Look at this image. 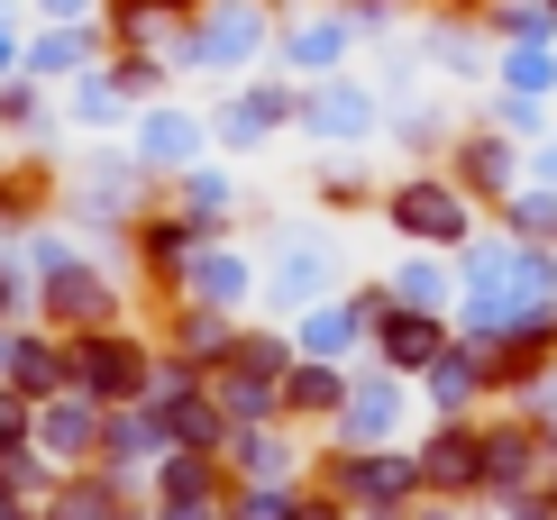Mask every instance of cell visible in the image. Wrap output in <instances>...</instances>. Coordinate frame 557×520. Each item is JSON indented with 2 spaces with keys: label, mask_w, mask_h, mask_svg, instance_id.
I'll return each mask as SVG.
<instances>
[{
  "label": "cell",
  "mask_w": 557,
  "mask_h": 520,
  "mask_svg": "<svg viewBox=\"0 0 557 520\" xmlns=\"http://www.w3.org/2000/svg\"><path fill=\"white\" fill-rule=\"evenodd\" d=\"M484 384H494V366H484V347H475V338H467V347L448 338V357L430 366V401H438V411H467V401H475Z\"/></svg>",
  "instance_id": "2e32d148"
},
{
  "label": "cell",
  "mask_w": 557,
  "mask_h": 520,
  "mask_svg": "<svg viewBox=\"0 0 557 520\" xmlns=\"http://www.w3.org/2000/svg\"><path fill=\"white\" fill-rule=\"evenodd\" d=\"M10 64H18V46H10V28H0V74H10Z\"/></svg>",
  "instance_id": "e575fe53"
},
{
  "label": "cell",
  "mask_w": 557,
  "mask_h": 520,
  "mask_svg": "<svg viewBox=\"0 0 557 520\" xmlns=\"http://www.w3.org/2000/svg\"><path fill=\"white\" fill-rule=\"evenodd\" d=\"M46 18H91V0H37Z\"/></svg>",
  "instance_id": "4dcf8cb0"
},
{
  "label": "cell",
  "mask_w": 557,
  "mask_h": 520,
  "mask_svg": "<svg viewBox=\"0 0 557 520\" xmlns=\"http://www.w3.org/2000/svg\"><path fill=\"white\" fill-rule=\"evenodd\" d=\"M238 293H247V256H228V247H201L193 265H183V301H211V311H228Z\"/></svg>",
  "instance_id": "e0dca14e"
},
{
  "label": "cell",
  "mask_w": 557,
  "mask_h": 520,
  "mask_svg": "<svg viewBox=\"0 0 557 520\" xmlns=\"http://www.w3.org/2000/svg\"><path fill=\"white\" fill-rule=\"evenodd\" d=\"M137 156H147V164H193L201 156V120H193V110H147Z\"/></svg>",
  "instance_id": "d6986e66"
},
{
  "label": "cell",
  "mask_w": 557,
  "mask_h": 520,
  "mask_svg": "<svg viewBox=\"0 0 557 520\" xmlns=\"http://www.w3.org/2000/svg\"><path fill=\"white\" fill-rule=\"evenodd\" d=\"M393 228L403 238H421V247H467L475 238V201L457 193V183H438V174H411V183H393Z\"/></svg>",
  "instance_id": "3957f363"
},
{
  "label": "cell",
  "mask_w": 557,
  "mask_h": 520,
  "mask_svg": "<svg viewBox=\"0 0 557 520\" xmlns=\"http://www.w3.org/2000/svg\"><path fill=\"white\" fill-rule=\"evenodd\" d=\"M540 183H557V137H548V147H540Z\"/></svg>",
  "instance_id": "836d02e7"
},
{
  "label": "cell",
  "mask_w": 557,
  "mask_h": 520,
  "mask_svg": "<svg viewBox=\"0 0 557 520\" xmlns=\"http://www.w3.org/2000/svg\"><path fill=\"white\" fill-rule=\"evenodd\" d=\"M421 484H430V493H484V430L448 420V430L421 447Z\"/></svg>",
  "instance_id": "ba28073f"
},
{
  "label": "cell",
  "mask_w": 557,
  "mask_h": 520,
  "mask_svg": "<svg viewBox=\"0 0 557 520\" xmlns=\"http://www.w3.org/2000/svg\"><path fill=\"white\" fill-rule=\"evenodd\" d=\"M548 503H557V484H548Z\"/></svg>",
  "instance_id": "d590c367"
},
{
  "label": "cell",
  "mask_w": 557,
  "mask_h": 520,
  "mask_svg": "<svg viewBox=\"0 0 557 520\" xmlns=\"http://www.w3.org/2000/svg\"><path fill=\"white\" fill-rule=\"evenodd\" d=\"M28 420H37V401L0 384V447H18V438H28Z\"/></svg>",
  "instance_id": "f1b7e54d"
},
{
  "label": "cell",
  "mask_w": 557,
  "mask_h": 520,
  "mask_svg": "<svg viewBox=\"0 0 557 520\" xmlns=\"http://www.w3.org/2000/svg\"><path fill=\"white\" fill-rule=\"evenodd\" d=\"M284 520H338V511H330V503H293Z\"/></svg>",
  "instance_id": "d6a6232c"
},
{
  "label": "cell",
  "mask_w": 557,
  "mask_h": 520,
  "mask_svg": "<svg viewBox=\"0 0 557 520\" xmlns=\"http://www.w3.org/2000/svg\"><path fill=\"white\" fill-rule=\"evenodd\" d=\"M37 447L46 457H91L101 447V401L91 393H46L37 401Z\"/></svg>",
  "instance_id": "9c48e42d"
},
{
  "label": "cell",
  "mask_w": 557,
  "mask_h": 520,
  "mask_svg": "<svg viewBox=\"0 0 557 520\" xmlns=\"http://www.w3.org/2000/svg\"><path fill=\"white\" fill-rule=\"evenodd\" d=\"M147 384H156L147 338H128V329H83V338H74V393H91V401H137Z\"/></svg>",
  "instance_id": "7a4b0ae2"
},
{
  "label": "cell",
  "mask_w": 557,
  "mask_h": 520,
  "mask_svg": "<svg viewBox=\"0 0 557 520\" xmlns=\"http://www.w3.org/2000/svg\"><path fill=\"white\" fill-rule=\"evenodd\" d=\"M503 210V228L512 238H530V247H557V183H521L512 201H494Z\"/></svg>",
  "instance_id": "44dd1931"
},
{
  "label": "cell",
  "mask_w": 557,
  "mask_h": 520,
  "mask_svg": "<svg viewBox=\"0 0 557 520\" xmlns=\"http://www.w3.org/2000/svg\"><path fill=\"white\" fill-rule=\"evenodd\" d=\"M301 128H311V137H338V147H347V137L375 128V91H357V83H320L311 101H301Z\"/></svg>",
  "instance_id": "5bb4252c"
},
{
  "label": "cell",
  "mask_w": 557,
  "mask_h": 520,
  "mask_svg": "<svg viewBox=\"0 0 557 520\" xmlns=\"http://www.w3.org/2000/svg\"><path fill=\"white\" fill-rule=\"evenodd\" d=\"M274 411H284V420H330V411H347V374H338L330 357H301V366L284 374V393H274Z\"/></svg>",
  "instance_id": "4fadbf2b"
},
{
  "label": "cell",
  "mask_w": 557,
  "mask_h": 520,
  "mask_svg": "<svg viewBox=\"0 0 557 520\" xmlns=\"http://www.w3.org/2000/svg\"><path fill=\"white\" fill-rule=\"evenodd\" d=\"M64 384H74V338H28V329H18V347H10V393L46 401V393H64Z\"/></svg>",
  "instance_id": "7c38bea8"
},
{
  "label": "cell",
  "mask_w": 557,
  "mask_h": 520,
  "mask_svg": "<svg viewBox=\"0 0 557 520\" xmlns=\"http://www.w3.org/2000/svg\"><path fill=\"white\" fill-rule=\"evenodd\" d=\"M548 18H557V0H548Z\"/></svg>",
  "instance_id": "8d00e7d4"
},
{
  "label": "cell",
  "mask_w": 557,
  "mask_h": 520,
  "mask_svg": "<svg viewBox=\"0 0 557 520\" xmlns=\"http://www.w3.org/2000/svg\"><path fill=\"white\" fill-rule=\"evenodd\" d=\"M330 484L347 493V503H366V511H393V503H411V484H421V457H338Z\"/></svg>",
  "instance_id": "52a82bcc"
},
{
  "label": "cell",
  "mask_w": 557,
  "mask_h": 520,
  "mask_svg": "<svg viewBox=\"0 0 557 520\" xmlns=\"http://www.w3.org/2000/svg\"><path fill=\"white\" fill-rule=\"evenodd\" d=\"M393 301H403V311H438V301H448V274L430 265V256H411V265H393V283H384Z\"/></svg>",
  "instance_id": "603a6c76"
},
{
  "label": "cell",
  "mask_w": 557,
  "mask_h": 520,
  "mask_svg": "<svg viewBox=\"0 0 557 520\" xmlns=\"http://www.w3.org/2000/svg\"><path fill=\"white\" fill-rule=\"evenodd\" d=\"M274 293H293V301H320V293H330V265H320L311 247H293V256H284V274H274Z\"/></svg>",
  "instance_id": "d4e9b609"
},
{
  "label": "cell",
  "mask_w": 557,
  "mask_h": 520,
  "mask_svg": "<svg viewBox=\"0 0 557 520\" xmlns=\"http://www.w3.org/2000/svg\"><path fill=\"white\" fill-rule=\"evenodd\" d=\"M393 420H403V384H393V366L375 384H347V438H384Z\"/></svg>",
  "instance_id": "ac0fdd59"
},
{
  "label": "cell",
  "mask_w": 557,
  "mask_h": 520,
  "mask_svg": "<svg viewBox=\"0 0 557 520\" xmlns=\"http://www.w3.org/2000/svg\"><path fill=\"white\" fill-rule=\"evenodd\" d=\"M0 128H18V137H28V128H46V101H37L28 83H10V91H0Z\"/></svg>",
  "instance_id": "4316f807"
},
{
  "label": "cell",
  "mask_w": 557,
  "mask_h": 520,
  "mask_svg": "<svg viewBox=\"0 0 557 520\" xmlns=\"http://www.w3.org/2000/svg\"><path fill=\"white\" fill-rule=\"evenodd\" d=\"M46 520H120V511H110V484H74V493H55Z\"/></svg>",
  "instance_id": "484cf974"
},
{
  "label": "cell",
  "mask_w": 557,
  "mask_h": 520,
  "mask_svg": "<svg viewBox=\"0 0 557 520\" xmlns=\"http://www.w3.org/2000/svg\"><path fill=\"white\" fill-rule=\"evenodd\" d=\"M28 64H37V74H83V64H91V37H83V18H55V28H46V37L28 46Z\"/></svg>",
  "instance_id": "7402d4cb"
},
{
  "label": "cell",
  "mask_w": 557,
  "mask_h": 520,
  "mask_svg": "<svg viewBox=\"0 0 557 520\" xmlns=\"http://www.w3.org/2000/svg\"><path fill=\"white\" fill-rule=\"evenodd\" d=\"M74 110H83V120H110V110H120V74H83L74 83Z\"/></svg>",
  "instance_id": "83f0119b"
},
{
  "label": "cell",
  "mask_w": 557,
  "mask_h": 520,
  "mask_svg": "<svg viewBox=\"0 0 557 520\" xmlns=\"http://www.w3.org/2000/svg\"><path fill=\"white\" fill-rule=\"evenodd\" d=\"M503 91H530V101H548V91H557V37H521V46H503Z\"/></svg>",
  "instance_id": "ffe728a7"
},
{
  "label": "cell",
  "mask_w": 557,
  "mask_h": 520,
  "mask_svg": "<svg viewBox=\"0 0 557 520\" xmlns=\"http://www.w3.org/2000/svg\"><path fill=\"white\" fill-rule=\"evenodd\" d=\"M347 46H357V18L320 10V18H301V28H284V64H293V74H338Z\"/></svg>",
  "instance_id": "30bf717a"
},
{
  "label": "cell",
  "mask_w": 557,
  "mask_h": 520,
  "mask_svg": "<svg viewBox=\"0 0 557 520\" xmlns=\"http://www.w3.org/2000/svg\"><path fill=\"white\" fill-rule=\"evenodd\" d=\"M211 493H220L211 457H201V447H174L165 475H156V503H165V520H201V503H211Z\"/></svg>",
  "instance_id": "9a60e30c"
},
{
  "label": "cell",
  "mask_w": 557,
  "mask_h": 520,
  "mask_svg": "<svg viewBox=\"0 0 557 520\" xmlns=\"http://www.w3.org/2000/svg\"><path fill=\"white\" fill-rule=\"evenodd\" d=\"M137 10H165V18H193L201 0H137Z\"/></svg>",
  "instance_id": "1f68e13d"
},
{
  "label": "cell",
  "mask_w": 557,
  "mask_h": 520,
  "mask_svg": "<svg viewBox=\"0 0 557 520\" xmlns=\"http://www.w3.org/2000/svg\"><path fill=\"white\" fill-rule=\"evenodd\" d=\"M284 120H301V101H293V91H284V83H247L238 101L220 110V137H228V147H257V137H274Z\"/></svg>",
  "instance_id": "8fae6325"
},
{
  "label": "cell",
  "mask_w": 557,
  "mask_h": 520,
  "mask_svg": "<svg viewBox=\"0 0 557 520\" xmlns=\"http://www.w3.org/2000/svg\"><path fill=\"white\" fill-rule=\"evenodd\" d=\"M37 301H46V320H55L64 338H83V329H110V311H120L110 274H91L83 256H46V274H37Z\"/></svg>",
  "instance_id": "277c9868"
},
{
  "label": "cell",
  "mask_w": 557,
  "mask_h": 520,
  "mask_svg": "<svg viewBox=\"0 0 557 520\" xmlns=\"http://www.w3.org/2000/svg\"><path fill=\"white\" fill-rule=\"evenodd\" d=\"M284 511H293V503H284V493H265V484L238 503V520H284Z\"/></svg>",
  "instance_id": "f546056e"
},
{
  "label": "cell",
  "mask_w": 557,
  "mask_h": 520,
  "mask_svg": "<svg viewBox=\"0 0 557 520\" xmlns=\"http://www.w3.org/2000/svg\"><path fill=\"white\" fill-rule=\"evenodd\" d=\"M265 37H274L265 0H201V10L183 18V64H211V74H228V64L265 55Z\"/></svg>",
  "instance_id": "6da1fadb"
},
{
  "label": "cell",
  "mask_w": 557,
  "mask_h": 520,
  "mask_svg": "<svg viewBox=\"0 0 557 520\" xmlns=\"http://www.w3.org/2000/svg\"><path fill=\"white\" fill-rule=\"evenodd\" d=\"M457 193H467V201H512L521 193V156H512V137H503V128L457 137Z\"/></svg>",
  "instance_id": "8992f818"
},
{
  "label": "cell",
  "mask_w": 557,
  "mask_h": 520,
  "mask_svg": "<svg viewBox=\"0 0 557 520\" xmlns=\"http://www.w3.org/2000/svg\"><path fill=\"white\" fill-rule=\"evenodd\" d=\"M375 357L393 374H430L438 357H448V320L438 311H403V301H384V320H375Z\"/></svg>",
  "instance_id": "5b68a950"
},
{
  "label": "cell",
  "mask_w": 557,
  "mask_h": 520,
  "mask_svg": "<svg viewBox=\"0 0 557 520\" xmlns=\"http://www.w3.org/2000/svg\"><path fill=\"white\" fill-rule=\"evenodd\" d=\"M183 220H193V228H220V220H228V183H220V174H183Z\"/></svg>",
  "instance_id": "cb8c5ba5"
}]
</instances>
